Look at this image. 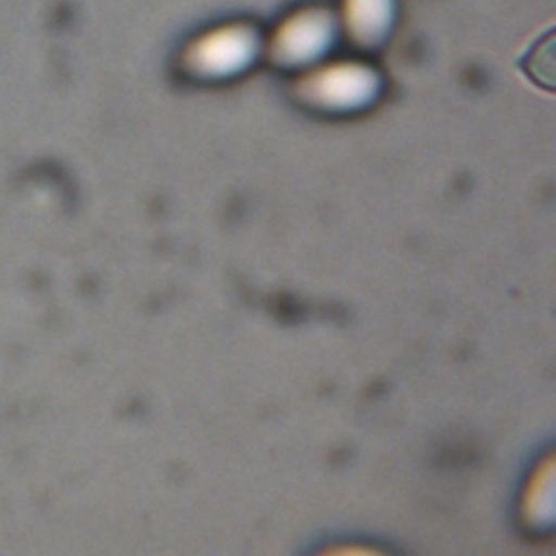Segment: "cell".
<instances>
[{
  "label": "cell",
  "instance_id": "6da1fadb",
  "mask_svg": "<svg viewBox=\"0 0 556 556\" xmlns=\"http://www.w3.org/2000/svg\"><path fill=\"white\" fill-rule=\"evenodd\" d=\"M521 70L530 76L532 83L552 91L554 89V67H556V30H547L519 61Z\"/></svg>",
  "mask_w": 556,
  "mask_h": 556
}]
</instances>
